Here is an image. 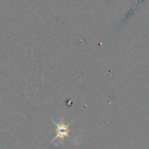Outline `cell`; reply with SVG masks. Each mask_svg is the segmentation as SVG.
Instances as JSON below:
<instances>
[{"mask_svg":"<svg viewBox=\"0 0 149 149\" xmlns=\"http://www.w3.org/2000/svg\"><path fill=\"white\" fill-rule=\"evenodd\" d=\"M71 123H69L67 125H65L64 123H55L57 126V135L52 141H54L57 139H59L60 141H63L64 138L68 136V134H69V126Z\"/></svg>","mask_w":149,"mask_h":149,"instance_id":"cell-1","label":"cell"}]
</instances>
